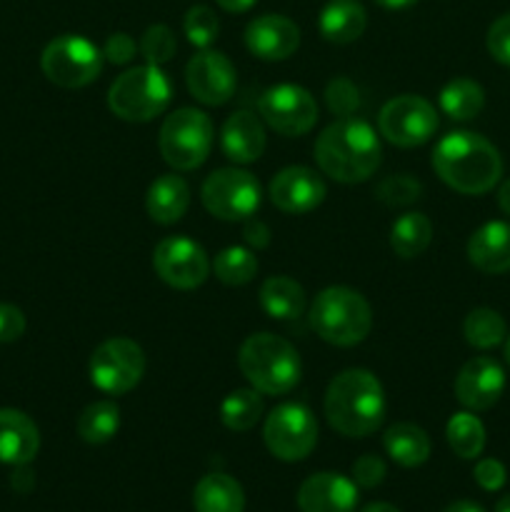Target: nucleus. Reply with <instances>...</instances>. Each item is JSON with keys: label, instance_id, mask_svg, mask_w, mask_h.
I'll return each instance as SVG.
<instances>
[{"label": "nucleus", "instance_id": "nucleus-1", "mask_svg": "<svg viewBox=\"0 0 510 512\" xmlns=\"http://www.w3.org/2000/svg\"><path fill=\"white\" fill-rule=\"evenodd\" d=\"M433 168L455 193L483 195L498 185L503 175V158L483 135L455 130L435 145Z\"/></svg>", "mask_w": 510, "mask_h": 512}, {"label": "nucleus", "instance_id": "nucleus-2", "mask_svg": "<svg viewBox=\"0 0 510 512\" xmlns=\"http://www.w3.org/2000/svg\"><path fill=\"white\" fill-rule=\"evenodd\" d=\"M325 418L345 438H368L385 420V393L370 370L350 368L330 380L325 390Z\"/></svg>", "mask_w": 510, "mask_h": 512}, {"label": "nucleus", "instance_id": "nucleus-3", "mask_svg": "<svg viewBox=\"0 0 510 512\" xmlns=\"http://www.w3.org/2000/svg\"><path fill=\"white\" fill-rule=\"evenodd\" d=\"M315 163L338 183H363L380 165V140L360 118H340L315 140Z\"/></svg>", "mask_w": 510, "mask_h": 512}, {"label": "nucleus", "instance_id": "nucleus-4", "mask_svg": "<svg viewBox=\"0 0 510 512\" xmlns=\"http://www.w3.org/2000/svg\"><path fill=\"white\" fill-rule=\"evenodd\" d=\"M238 368L258 393L285 395L300 380V355L278 335L255 333L240 345Z\"/></svg>", "mask_w": 510, "mask_h": 512}, {"label": "nucleus", "instance_id": "nucleus-5", "mask_svg": "<svg viewBox=\"0 0 510 512\" xmlns=\"http://www.w3.org/2000/svg\"><path fill=\"white\" fill-rule=\"evenodd\" d=\"M310 325L325 343L350 348L368 338L373 328V310L358 290L333 285L320 290L315 298L310 308Z\"/></svg>", "mask_w": 510, "mask_h": 512}, {"label": "nucleus", "instance_id": "nucleus-6", "mask_svg": "<svg viewBox=\"0 0 510 512\" xmlns=\"http://www.w3.org/2000/svg\"><path fill=\"white\" fill-rule=\"evenodd\" d=\"M173 98L168 75L160 65H135L113 80L108 90V108L115 118L128 123H148L165 113Z\"/></svg>", "mask_w": 510, "mask_h": 512}, {"label": "nucleus", "instance_id": "nucleus-7", "mask_svg": "<svg viewBox=\"0 0 510 512\" xmlns=\"http://www.w3.org/2000/svg\"><path fill=\"white\" fill-rule=\"evenodd\" d=\"M213 123L198 108H180L160 128V155L175 170H195L208 160L213 148Z\"/></svg>", "mask_w": 510, "mask_h": 512}, {"label": "nucleus", "instance_id": "nucleus-8", "mask_svg": "<svg viewBox=\"0 0 510 512\" xmlns=\"http://www.w3.org/2000/svg\"><path fill=\"white\" fill-rule=\"evenodd\" d=\"M103 50L83 35H58L45 45L40 68L58 88H85L103 70Z\"/></svg>", "mask_w": 510, "mask_h": 512}, {"label": "nucleus", "instance_id": "nucleus-9", "mask_svg": "<svg viewBox=\"0 0 510 512\" xmlns=\"http://www.w3.org/2000/svg\"><path fill=\"white\" fill-rule=\"evenodd\" d=\"M200 200L205 210L220 220H248L258 213L260 183L255 175L240 168H220L205 178L200 188Z\"/></svg>", "mask_w": 510, "mask_h": 512}, {"label": "nucleus", "instance_id": "nucleus-10", "mask_svg": "<svg viewBox=\"0 0 510 512\" xmlns=\"http://www.w3.org/2000/svg\"><path fill=\"white\" fill-rule=\"evenodd\" d=\"M145 355L135 340L110 338L90 355V383L105 395H125L143 380Z\"/></svg>", "mask_w": 510, "mask_h": 512}, {"label": "nucleus", "instance_id": "nucleus-11", "mask_svg": "<svg viewBox=\"0 0 510 512\" xmlns=\"http://www.w3.org/2000/svg\"><path fill=\"white\" fill-rule=\"evenodd\" d=\"M270 453L285 463L305 460L318 443V420L300 403H283L270 410L263 428Z\"/></svg>", "mask_w": 510, "mask_h": 512}, {"label": "nucleus", "instance_id": "nucleus-12", "mask_svg": "<svg viewBox=\"0 0 510 512\" xmlns=\"http://www.w3.org/2000/svg\"><path fill=\"white\" fill-rule=\"evenodd\" d=\"M378 128L388 143L415 148L428 143L438 130V113L420 95H398L388 100L378 115Z\"/></svg>", "mask_w": 510, "mask_h": 512}, {"label": "nucleus", "instance_id": "nucleus-13", "mask_svg": "<svg viewBox=\"0 0 510 512\" xmlns=\"http://www.w3.org/2000/svg\"><path fill=\"white\" fill-rule=\"evenodd\" d=\"M258 113L275 133L300 138L318 123V103L305 88L280 83L265 90L258 100Z\"/></svg>", "mask_w": 510, "mask_h": 512}, {"label": "nucleus", "instance_id": "nucleus-14", "mask_svg": "<svg viewBox=\"0 0 510 512\" xmlns=\"http://www.w3.org/2000/svg\"><path fill=\"white\" fill-rule=\"evenodd\" d=\"M153 268L163 283L175 290H195L208 280L210 260L203 245L175 235L165 238L153 250Z\"/></svg>", "mask_w": 510, "mask_h": 512}, {"label": "nucleus", "instance_id": "nucleus-15", "mask_svg": "<svg viewBox=\"0 0 510 512\" xmlns=\"http://www.w3.org/2000/svg\"><path fill=\"white\" fill-rule=\"evenodd\" d=\"M185 83H188L190 95L198 103L225 105L233 98L238 73H235V65L230 63L228 55L205 48L188 60Z\"/></svg>", "mask_w": 510, "mask_h": 512}, {"label": "nucleus", "instance_id": "nucleus-16", "mask_svg": "<svg viewBox=\"0 0 510 512\" xmlns=\"http://www.w3.org/2000/svg\"><path fill=\"white\" fill-rule=\"evenodd\" d=\"M323 178L313 168L305 165H290L283 168L268 185L270 203L288 215H305L318 208L325 200Z\"/></svg>", "mask_w": 510, "mask_h": 512}, {"label": "nucleus", "instance_id": "nucleus-17", "mask_svg": "<svg viewBox=\"0 0 510 512\" xmlns=\"http://www.w3.org/2000/svg\"><path fill=\"white\" fill-rule=\"evenodd\" d=\"M505 390V373L498 360L488 355L468 360L455 378V398L463 408L480 413L490 410Z\"/></svg>", "mask_w": 510, "mask_h": 512}, {"label": "nucleus", "instance_id": "nucleus-18", "mask_svg": "<svg viewBox=\"0 0 510 512\" xmlns=\"http://www.w3.org/2000/svg\"><path fill=\"white\" fill-rule=\"evenodd\" d=\"M245 45L260 60H288L300 45V28L285 15H260L245 28Z\"/></svg>", "mask_w": 510, "mask_h": 512}, {"label": "nucleus", "instance_id": "nucleus-19", "mask_svg": "<svg viewBox=\"0 0 510 512\" xmlns=\"http://www.w3.org/2000/svg\"><path fill=\"white\" fill-rule=\"evenodd\" d=\"M358 488L340 473L310 475L298 490L300 512H355Z\"/></svg>", "mask_w": 510, "mask_h": 512}, {"label": "nucleus", "instance_id": "nucleus-20", "mask_svg": "<svg viewBox=\"0 0 510 512\" xmlns=\"http://www.w3.org/2000/svg\"><path fill=\"white\" fill-rule=\"evenodd\" d=\"M220 148L225 158L238 165L255 163L265 150V128L260 118L248 110H238L230 115L220 130Z\"/></svg>", "mask_w": 510, "mask_h": 512}, {"label": "nucleus", "instance_id": "nucleus-21", "mask_svg": "<svg viewBox=\"0 0 510 512\" xmlns=\"http://www.w3.org/2000/svg\"><path fill=\"white\" fill-rule=\"evenodd\" d=\"M40 450L38 425L20 410H0V463L28 465Z\"/></svg>", "mask_w": 510, "mask_h": 512}, {"label": "nucleus", "instance_id": "nucleus-22", "mask_svg": "<svg viewBox=\"0 0 510 512\" xmlns=\"http://www.w3.org/2000/svg\"><path fill=\"white\" fill-rule=\"evenodd\" d=\"M468 260L488 275H500L510 270V223L493 220L470 235Z\"/></svg>", "mask_w": 510, "mask_h": 512}, {"label": "nucleus", "instance_id": "nucleus-23", "mask_svg": "<svg viewBox=\"0 0 510 512\" xmlns=\"http://www.w3.org/2000/svg\"><path fill=\"white\" fill-rule=\"evenodd\" d=\"M368 13L360 0H328L320 10L318 28L328 43L348 45L365 33Z\"/></svg>", "mask_w": 510, "mask_h": 512}, {"label": "nucleus", "instance_id": "nucleus-24", "mask_svg": "<svg viewBox=\"0 0 510 512\" xmlns=\"http://www.w3.org/2000/svg\"><path fill=\"white\" fill-rule=\"evenodd\" d=\"M190 205V188L180 175H160L153 180L145 198L148 215L160 225H173L188 213Z\"/></svg>", "mask_w": 510, "mask_h": 512}, {"label": "nucleus", "instance_id": "nucleus-25", "mask_svg": "<svg viewBox=\"0 0 510 512\" xmlns=\"http://www.w3.org/2000/svg\"><path fill=\"white\" fill-rule=\"evenodd\" d=\"M195 512H243L245 493L235 478L225 473H210L193 490Z\"/></svg>", "mask_w": 510, "mask_h": 512}, {"label": "nucleus", "instance_id": "nucleus-26", "mask_svg": "<svg viewBox=\"0 0 510 512\" xmlns=\"http://www.w3.org/2000/svg\"><path fill=\"white\" fill-rule=\"evenodd\" d=\"M385 453L403 468H420L430 458V438L413 423H395L383 435Z\"/></svg>", "mask_w": 510, "mask_h": 512}, {"label": "nucleus", "instance_id": "nucleus-27", "mask_svg": "<svg viewBox=\"0 0 510 512\" xmlns=\"http://www.w3.org/2000/svg\"><path fill=\"white\" fill-rule=\"evenodd\" d=\"M260 305L273 320H298L305 310V290L293 278L275 275L260 285Z\"/></svg>", "mask_w": 510, "mask_h": 512}, {"label": "nucleus", "instance_id": "nucleus-28", "mask_svg": "<svg viewBox=\"0 0 510 512\" xmlns=\"http://www.w3.org/2000/svg\"><path fill=\"white\" fill-rule=\"evenodd\" d=\"M433 240V223L423 213H403L390 228V248L400 258H418Z\"/></svg>", "mask_w": 510, "mask_h": 512}, {"label": "nucleus", "instance_id": "nucleus-29", "mask_svg": "<svg viewBox=\"0 0 510 512\" xmlns=\"http://www.w3.org/2000/svg\"><path fill=\"white\" fill-rule=\"evenodd\" d=\"M483 105L485 90L470 78H455L440 90V110L453 120H473Z\"/></svg>", "mask_w": 510, "mask_h": 512}, {"label": "nucleus", "instance_id": "nucleus-30", "mask_svg": "<svg viewBox=\"0 0 510 512\" xmlns=\"http://www.w3.org/2000/svg\"><path fill=\"white\" fill-rule=\"evenodd\" d=\"M120 428V408L113 400L90 403L78 418V435L88 445H105Z\"/></svg>", "mask_w": 510, "mask_h": 512}, {"label": "nucleus", "instance_id": "nucleus-31", "mask_svg": "<svg viewBox=\"0 0 510 512\" xmlns=\"http://www.w3.org/2000/svg\"><path fill=\"white\" fill-rule=\"evenodd\" d=\"M260 415H263V398H260L255 388L233 390L220 403V420H223L225 428L235 430V433H245V430L253 428L260 420Z\"/></svg>", "mask_w": 510, "mask_h": 512}, {"label": "nucleus", "instance_id": "nucleus-32", "mask_svg": "<svg viewBox=\"0 0 510 512\" xmlns=\"http://www.w3.org/2000/svg\"><path fill=\"white\" fill-rule=\"evenodd\" d=\"M445 435H448L450 450L463 460L478 458L485 448V428L473 413H455L448 420Z\"/></svg>", "mask_w": 510, "mask_h": 512}, {"label": "nucleus", "instance_id": "nucleus-33", "mask_svg": "<svg viewBox=\"0 0 510 512\" xmlns=\"http://www.w3.org/2000/svg\"><path fill=\"white\" fill-rule=\"evenodd\" d=\"M463 335L473 348L490 350L503 343L505 335H508V328H505V320L500 313H495L490 308H475L465 318Z\"/></svg>", "mask_w": 510, "mask_h": 512}, {"label": "nucleus", "instance_id": "nucleus-34", "mask_svg": "<svg viewBox=\"0 0 510 512\" xmlns=\"http://www.w3.org/2000/svg\"><path fill=\"white\" fill-rule=\"evenodd\" d=\"M213 273L220 283L225 285H245L255 278L258 273V258L250 253L248 248H240V245H230V248L220 250L215 255Z\"/></svg>", "mask_w": 510, "mask_h": 512}, {"label": "nucleus", "instance_id": "nucleus-35", "mask_svg": "<svg viewBox=\"0 0 510 512\" xmlns=\"http://www.w3.org/2000/svg\"><path fill=\"white\" fill-rule=\"evenodd\" d=\"M375 198L388 208H405V205L423 198V183L405 173L388 175L375 185Z\"/></svg>", "mask_w": 510, "mask_h": 512}, {"label": "nucleus", "instance_id": "nucleus-36", "mask_svg": "<svg viewBox=\"0 0 510 512\" xmlns=\"http://www.w3.org/2000/svg\"><path fill=\"white\" fill-rule=\"evenodd\" d=\"M183 30L185 35H188L190 45H195V48L200 50L210 48L213 40L218 38V30H220L218 15H215V10H210L208 5H193V8L185 13Z\"/></svg>", "mask_w": 510, "mask_h": 512}, {"label": "nucleus", "instance_id": "nucleus-37", "mask_svg": "<svg viewBox=\"0 0 510 512\" xmlns=\"http://www.w3.org/2000/svg\"><path fill=\"white\" fill-rule=\"evenodd\" d=\"M138 50L145 58V63L163 65L175 55V50H178V40H175V33L168 28V25L155 23L143 33V38H140L138 43Z\"/></svg>", "mask_w": 510, "mask_h": 512}, {"label": "nucleus", "instance_id": "nucleus-38", "mask_svg": "<svg viewBox=\"0 0 510 512\" xmlns=\"http://www.w3.org/2000/svg\"><path fill=\"white\" fill-rule=\"evenodd\" d=\"M325 100H328L330 113L340 115V118H350L360 105L358 88L348 78L330 80L328 88H325Z\"/></svg>", "mask_w": 510, "mask_h": 512}, {"label": "nucleus", "instance_id": "nucleus-39", "mask_svg": "<svg viewBox=\"0 0 510 512\" xmlns=\"http://www.w3.org/2000/svg\"><path fill=\"white\" fill-rule=\"evenodd\" d=\"M385 480V463L378 455H360L353 463V483L360 488L370 490L378 488Z\"/></svg>", "mask_w": 510, "mask_h": 512}, {"label": "nucleus", "instance_id": "nucleus-40", "mask_svg": "<svg viewBox=\"0 0 510 512\" xmlns=\"http://www.w3.org/2000/svg\"><path fill=\"white\" fill-rule=\"evenodd\" d=\"M488 53L493 55L498 63L510 65V13L500 15L488 30Z\"/></svg>", "mask_w": 510, "mask_h": 512}, {"label": "nucleus", "instance_id": "nucleus-41", "mask_svg": "<svg viewBox=\"0 0 510 512\" xmlns=\"http://www.w3.org/2000/svg\"><path fill=\"white\" fill-rule=\"evenodd\" d=\"M473 478H475V483L480 485V488L488 490V493H495V490H500L505 485V480H508V473H505V465L500 463V460L485 458V460H480L478 465H475Z\"/></svg>", "mask_w": 510, "mask_h": 512}, {"label": "nucleus", "instance_id": "nucleus-42", "mask_svg": "<svg viewBox=\"0 0 510 512\" xmlns=\"http://www.w3.org/2000/svg\"><path fill=\"white\" fill-rule=\"evenodd\" d=\"M138 45L128 33H113L103 45V58L113 65H125L135 58Z\"/></svg>", "mask_w": 510, "mask_h": 512}, {"label": "nucleus", "instance_id": "nucleus-43", "mask_svg": "<svg viewBox=\"0 0 510 512\" xmlns=\"http://www.w3.org/2000/svg\"><path fill=\"white\" fill-rule=\"evenodd\" d=\"M25 333L23 310L10 303H0V343H13Z\"/></svg>", "mask_w": 510, "mask_h": 512}, {"label": "nucleus", "instance_id": "nucleus-44", "mask_svg": "<svg viewBox=\"0 0 510 512\" xmlns=\"http://www.w3.org/2000/svg\"><path fill=\"white\" fill-rule=\"evenodd\" d=\"M245 240H248V245H253L255 250H260V248H268V243H270V230H268V225L263 223V220H253V218H248L245 220Z\"/></svg>", "mask_w": 510, "mask_h": 512}, {"label": "nucleus", "instance_id": "nucleus-45", "mask_svg": "<svg viewBox=\"0 0 510 512\" xmlns=\"http://www.w3.org/2000/svg\"><path fill=\"white\" fill-rule=\"evenodd\" d=\"M215 3L228 10V13H245V10L253 8L255 0H215Z\"/></svg>", "mask_w": 510, "mask_h": 512}, {"label": "nucleus", "instance_id": "nucleus-46", "mask_svg": "<svg viewBox=\"0 0 510 512\" xmlns=\"http://www.w3.org/2000/svg\"><path fill=\"white\" fill-rule=\"evenodd\" d=\"M443 512H485V510L480 508L478 503H473V500H458V503L448 505Z\"/></svg>", "mask_w": 510, "mask_h": 512}, {"label": "nucleus", "instance_id": "nucleus-47", "mask_svg": "<svg viewBox=\"0 0 510 512\" xmlns=\"http://www.w3.org/2000/svg\"><path fill=\"white\" fill-rule=\"evenodd\" d=\"M498 205H500V210H503V213L510 218V178L505 180L503 185H500V190H498Z\"/></svg>", "mask_w": 510, "mask_h": 512}, {"label": "nucleus", "instance_id": "nucleus-48", "mask_svg": "<svg viewBox=\"0 0 510 512\" xmlns=\"http://www.w3.org/2000/svg\"><path fill=\"white\" fill-rule=\"evenodd\" d=\"M375 3L385 10H403V8H410V5H415L418 0H375Z\"/></svg>", "mask_w": 510, "mask_h": 512}, {"label": "nucleus", "instance_id": "nucleus-49", "mask_svg": "<svg viewBox=\"0 0 510 512\" xmlns=\"http://www.w3.org/2000/svg\"><path fill=\"white\" fill-rule=\"evenodd\" d=\"M360 512H400V510L390 503H370V505H365Z\"/></svg>", "mask_w": 510, "mask_h": 512}, {"label": "nucleus", "instance_id": "nucleus-50", "mask_svg": "<svg viewBox=\"0 0 510 512\" xmlns=\"http://www.w3.org/2000/svg\"><path fill=\"white\" fill-rule=\"evenodd\" d=\"M495 512H510V495H503V498L498 500V505H495Z\"/></svg>", "mask_w": 510, "mask_h": 512}, {"label": "nucleus", "instance_id": "nucleus-51", "mask_svg": "<svg viewBox=\"0 0 510 512\" xmlns=\"http://www.w3.org/2000/svg\"><path fill=\"white\" fill-rule=\"evenodd\" d=\"M505 360H508V365H510V335H508V340H505Z\"/></svg>", "mask_w": 510, "mask_h": 512}]
</instances>
